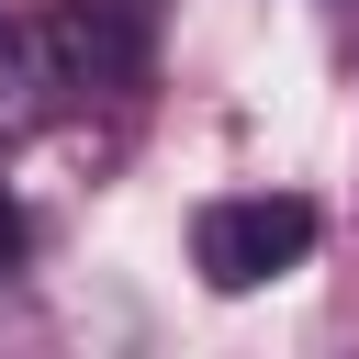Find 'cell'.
<instances>
[{
  "instance_id": "obj_1",
  "label": "cell",
  "mask_w": 359,
  "mask_h": 359,
  "mask_svg": "<svg viewBox=\"0 0 359 359\" xmlns=\"http://www.w3.org/2000/svg\"><path fill=\"white\" fill-rule=\"evenodd\" d=\"M314 236L325 224L303 191H213L191 213V269H202V292H269L314 258Z\"/></svg>"
},
{
  "instance_id": "obj_4",
  "label": "cell",
  "mask_w": 359,
  "mask_h": 359,
  "mask_svg": "<svg viewBox=\"0 0 359 359\" xmlns=\"http://www.w3.org/2000/svg\"><path fill=\"white\" fill-rule=\"evenodd\" d=\"M22 258V202H11V180H0V269Z\"/></svg>"
},
{
  "instance_id": "obj_3",
  "label": "cell",
  "mask_w": 359,
  "mask_h": 359,
  "mask_svg": "<svg viewBox=\"0 0 359 359\" xmlns=\"http://www.w3.org/2000/svg\"><path fill=\"white\" fill-rule=\"evenodd\" d=\"M56 112H67V90H56L45 34H34V11H22V22H0V146H22V135L56 123Z\"/></svg>"
},
{
  "instance_id": "obj_2",
  "label": "cell",
  "mask_w": 359,
  "mask_h": 359,
  "mask_svg": "<svg viewBox=\"0 0 359 359\" xmlns=\"http://www.w3.org/2000/svg\"><path fill=\"white\" fill-rule=\"evenodd\" d=\"M34 34H45V67L67 101H112L157 56V0H45Z\"/></svg>"
}]
</instances>
